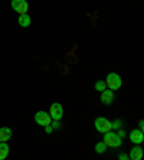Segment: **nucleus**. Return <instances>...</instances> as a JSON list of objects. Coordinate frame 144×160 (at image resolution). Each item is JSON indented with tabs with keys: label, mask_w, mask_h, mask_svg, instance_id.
Returning <instances> with one entry per match:
<instances>
[{
	"label": "nucleus",
	"mask_w": 144,
	"mask_h": 160,
	"mask_svg": "<svg viewBox=\"0 0 144 160\" xmlns=\"http://www.w3.org/2000/svg\"><path fill=\"white\" fill-rule=\"evenodd\" d=\"M117 134H118V136H120V137H121V138H124V137H126V130H124V128H122V127H121V128H118V133H117Z\"/></svg>",
	"instance_id": "obj_17"
},
{
	"label": "nucleus",
	"mask_w": 144,
	"mask_h": 160,
	"mask_svg": "<svg viewBox=\"0 0 144 160\" xmlns=\"http://www.w3.org/2000/svg\"><path fill=\"white\" fill-rule=\"evenodd\" d=\"M51 126L53 130H59L61 128V123H59V120H53V121H51Z\"/></svg>",
	"instance_id": "obj_16"
},
{
	"label": "nucleus",
	"mask_w": 144,
	"mask_h": 160,
	"mask_svg": "<svg viewBox=\"0 0 144 160\" xmlns=\"http://www.w3.org/2000/svg\"><path fill=\"white\" fill-rule=\"evenodd\" d=\"M45 131H46V133H52V131H53V128H52V126L51 124H48V126H45Z\"/></svg>",
	"instance_id": "obj_18"
},
{
	"label": "nucleus",
	"mask_w": 144,
	"mask_h": 160,
	"mask_svg": "<svg viewBox=\"0 0 144 160\" xmlns=\"http://www.w3.org/2000/svg\"><path fill=\"white\" fill-rule=\"evenodd\" d=\"M19 25L22 28H29L30 23H32V19H30V16L27 15V13H25V15H19Z\"/></svg>",
	"instance_id": "obj_11"
},
{
	"label": "nucleus",
	"mask_w": 144,
	"mask_h": 160,
	"mask_svg": "<svg viewBox=\"0 0 144 160\" xmlns=\"http://www.w3.org/2000/svg\"><path fill=\"white\" fill-rule=\"evenodd\" d=\"M115 100V95H114V91H111V89H104L102 92H101V102L104 105H111L114 102Z\"/></svg>",
	"instance_id": "obj_8"
},
{
	"label": "nucleus",
	"mask_w": 144,
	"mask_h": 160,
	"mask_svg": "<svg viewBox=\"0 0 144 160\" xmlns=\"http://www.w3.org/2000/svg\"><path fill=\"white\" fill-rule=\"evenodd\" d=\"M105 88H107V85H105V81H97L95 82V89L98 91V92H102Z\"/></svg>",
	"instance_id": "obj_14"
},
{
	"label": "nucleus",
	"mask_w": 144,
	"mask_h": 160,
	"mask_svg": "<svg viewBox=\"0 0 144 160\" xmlns=\"http://www.w3.org/2000/svg\"><path fill=\"white\" fill-rule=\"evenodd\" d=\"M35 121H36L39 126L45 127V126H48V124H51L52 117L49 116V112H46V111H37L36 114H35Z\"/></svg>",
	"instance_id": "obj_6"
},
{
	"label": "nucleus",
	"mask_w": 144,
	"mask_h": 160,
	"mask_svg": "<svg viewBox=\"0 0 144 160\" xmlns=\"http://www.w3.org/2000/svg\"><path fill=\"white\" fill-rule=\"evenodd\" d=\"M49 116L52 117V120H59L63 117V107L59 104V102H53L51 104V108H49Z\"/></svg>",
	"instance_id": "obj_5"
},
{
	"label": "nucleus",
	"mask_w": 144,
	"mask_h": 160,
	"mask_svg": "<svg viewBox=\"0 0 144 160\" xmlns=\"http://www.w3.org/2000/svg\"><path fill=\"white\" fill-rule=\"evenodd\" d=\"M130 137V142L133 143V144H141V143L144 142V134H143V130H140V128H134V130L130 131L128 134Z\"/></svg>",
	"instance_id": "obj_7"
},
{
	"label": "nucleus",
	"mask_w": 144,
	"mask_h": 160,
	"mask_svg": "<svg viewBox=\"0 0 144 160\" xmlns=\"http://www.w3.org/2000/svg\"><path fill=\"white\" fill-rule=\"evenodd\" d=\"M138 127H140V130H144V123H143V120H140V121H138Z\"/></svg>",
	"instance_id": "obj_20"
},
{
	"label": "nucleus",
	"mask_w": 144,
	"mask_h": 160,
	"mask_svg": "<svg viewBox=\"0 0 144 160\" xmlns=\"http://www.w3.org/2000/svg\"><path fill=\"white\" fill-rule=\"evenodd\" d=\"M12 138V130L9 127H2L0 128V142H9Z\"/></svg>",
	"instance_id": "obj_10"
},
{
	"label": "nucleus",
	"mask_w": 144,
	"mask_h": 160,
	"mask_svg": "<svg viewBox=\"0 0 144 160\" xmlns=\"http://www.w3.org/2000/svg\"><path fill=\"white\" fill-rule=\"evenodd\" d=\"M121 127H124V124H122L121 120H115V121L111 123V128H112V130H118V128H121Z\"/></svg>",
	"instance_id": "obj_15"
},
{
	"label": "nucleus",
	"mask_w": 144,
	"mask_h": 160,
	"mask_svg": "<svg viewBox=\"0 0 144 160\" xmlns=\"http://www.w3.org/2000/svg\"><path fill=\"white\" fill-rule=\"evenodd\" d=\"M94 126H95V130L98 133H102V134L112 130L111 128V121L107 118H104V117H97L95 121H94Z\"/></svg>",
	"instance_id": "obj_3"
},
{
	"label": "nucleus",
	"mask_w": 144,
	"mask_h": 160,
	"mask_svg": "<svg viewBox=\"0 0 144 160\" xmlns=\"http://www.w3.org/2000/svg\"><path fill=\"white\" fill-rule=\"evenodd\" d=\"M105 150H107V146L104 144V142H98L95 144V152L98 153V154H102V153H105Z\"/></svg>",
	"instance_id": "obj_13"
},
{
	"label": "nucleus",
	"mask_w": 144,
	"mask_h": 160,
	"mask_svg": "<svg viewBox=\"0 0 144 160\" xmlns=\"http://www.w3.org/2000/svg\"><path fill=\"white\" fill-rule=\"evenodd\" d=\"M118 159L120 160H127V159H128V154H126V153H121V154H118Z\"/></svg>",
	"instance_id": "obj_19"
},
{
	"label": "nucleus",
	"mask_w": 144,
	"mask_h": 160,
	"mask_svg": "<svg viewBox=\"0 0 144 160\" xmlns=\"http://www.w3.org/2000/svg\"><path fill=\"white\" fill-rule=\"evenodd\" d=\"M105 85L111 89V91H117V89L121 88L122 85V81H121V77L115 72H110L105 78Z\"/></svg>",
	"instance_id": "obj_2"
},
{
	"label": "nucleus",
	"mask_w": 144,
	"mask_h": 160,
	"mask_svg": "<svg viewBox=\"0 0 144 160\" xmlns=\"http://www.w3.org/2000/svg\"><path fill=\"white\" fill-rule=\"evenodd\" d=\"M104 144L107 146V147H112V149H117L122 144V138L120 137L117 133H114L112 130L107 131V133H104Z\"/></svg>",
	"instance_id": "obj_1"
},
{
	"label": "nucleus",
	"mask_w": 144,
	"mask_h": 160,
	"mask_svg": "<svg viewBox=\"0 0 144 160\" xmlns=\"http://www.w3.org/2000/svg\"><path fill=\"white\" fill-rule=\"evenodd\" d=\"M9 152H10V149L7 146V142H0V160L6 159L9 156Z\"/></svg>",
	"instance_id": "obj_12"
},
{
	"label": "nucleus",
	"mask_w": 144,
	"mask_h": 160,
	"mask_svg": "<svg viewBox=\"0 0 144 160\" xmlns=\"http://www.w3.org/2000/svg\"><path fill=\"white\" fill-rule=\"evenodd\" d=\"M12 9L19 15H25L29 10V3L26 0H12Z\"/></svg>",
	"instance_id": "obj_4"
},
{
	"label": "nucleus",
	"mask_w": 144,
	"mask_h": 160,
	"mask_svg": "<svg viewBox=\"0 0 144 160\" xmlns=\"http://www.w3.org/2000/svg\"><path fill=\"white\" fill-rule=\"evenodd\" d=\"M143 154H144L143 149H141L138 144H136L133 149H131V152H130L128 159H131V160H140V159H143Z\"/></svg>",
	"instance_id": "obj_9"
}]
</instances>
